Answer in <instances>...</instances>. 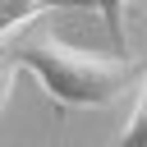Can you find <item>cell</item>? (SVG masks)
Instances as JSON below:
<instances>
[{
	"label": "cell",
	"mask_w": 147,
	"mask_h": 147,
	"mask_svg": "<svg viewBox=\"0 0 147 147\" xmlns=\"http://www.w3.org/2000/svg\"><path fill=\"white\" fill-rule=\"evenodd\" d=\"M119 147H147V78H142V87H138V101H133L129 124L119 129Z\"/></svg>",
	"instance_id": "3"
},
{
	"label": "cell",
	"mask_w": 147,
	"mask_h": 147,
	"mask_svg": "<svg viewBox=\"0 0 147 147\" xmlns=\"http://www.w3.org/2000/svg\"><path fill=\"white\" fill-rule=\"evenodd\" d=\"M14 78H18V55H14L9 37H0V110H5L9 92H14Z\"/></svg>",
	"instance_id": "4"
},
{
	"label": "cell",
	"mask_w": 147,
	"mask_h": 147,
	"mask_svg": "<svg viewBox=\"0 0 147 147\" xmlns=\"http://www.w3.org/2000/svg\"><path fill=\"white\" fill-rule=\"evenodd\" d=\"M92 9L106 18V28H110L119 55H129V9H133V0H92Z\"/></svg>",
	"instance_id": "2"
},
{
	"label": "cell",
	"mask_w": 147,
	"mask_h": 147,
	"mask_svg": "<svg viewBox=\"0 0 147 147\" xmlns=\"http://www.w3.org/2000/svg\"><path fill=\"white\" fill-rule=\"evenodd\" d=\"M9 46L18 55V69H28L41 83V92L55 106V115L78 110V106H110L138 78V64L129 55L78 51L69 41L51 37V32H37L32 23L18 28V32H9Z\"/></svg>",
	"instance_id": "1"
}]
</instances>
